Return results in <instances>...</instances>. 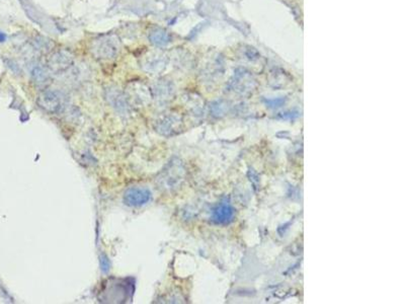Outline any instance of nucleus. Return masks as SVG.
Instances as JSON below:
<instances>
[{
    "mask_svg": "<svg viewBox=\"0 0 405 304\" xmlns=\"http://www.w3.org/2000/svg\"><path fill=\"white\" fill-rule=\"evenodd\" d=\"M125 98L132 106H144L151 102L152 92L145 84L134 82H130L126 88Z\"/></svg>",
    "mask_w": 405,
    "mask_h": 304,
    "instance_id": "1",
    "label": "nucleus"
},
{
    "mask_svg": "<svg viewBox=\"0 0 405 304\" xmlns=\"http://www.w3.org/2000/svg\"><path fill=\"white\" fill-rule=\"evenodd\" d=\"M119 50L120 46L118 40L112 36H107L97 40L94 45L93 53L100 59H112L117 56Z\"/></svg>",
    "mask_w": 405,
    "mask_h": 304,
    "instance_id": "2",
    "label": "nucleus"
},
{
    "mask_svg": "<svg viewBox=\"0 0 405 304\" xmlns=\"http://www.w3.org/2000/svg\"><path fill=\"white\" fill-rule=\"evenodd\" d=\"M152 199V193L147 188L133 186L124 194V203L129 207H141Z\"/></svg>",
    "mask_w": 405,
    "mask_h": 304,
    "instance_id": "3",
    "label": "nucleus"
},
{
    "mask_svg": "<svg viewBox=\"0 0 405 304\" xmlns=\"http://www.w3.org/2000/svg\"><path fill=\"white\" fill-rule=\"evenodd\" d=\"M38 104L45 112L54 114L58 112L61 108V98L57 92L46 90L42 92L38 98Z\"/></svg>",
    "mask_w": 405,
    "mask_h": 304,
    "instance_id": "4",
    "label": "nucleus"
},
{
    "mask_svg": "<svg viewBox=\"0 0 405 304\" xmlns=\"http://www.w3.org/2000/svg\"><path fill=\"white\" fill-rule=\"evenodd\" d=\"M72 63L71 56L66 53L65 51H58L51 55L48 60V66L51 70L55 72L64 71L67 69Z\"/></svg>",
    "mask_w": 405,
    "mask_h": 304,
    "instance_id": "5",
    "label": "nucleus"
},
{
    "mask_svg": "<svg viewBox=\"0 0 405 304\" xmlns=\"http://www.w3.org/2000/svg\"><path fill=\"white\" fill-rule=\"evenodd\" d=\"M233 208L231 205L227 202H223L222 204L218 205L214 210H213V220L214 222L218 224H225L229 223L232 218H233Z\"/></svg>",
    "mask_w": 405,
    "mask_h": 304,
    "instance_id": "6",
    "label": "nucleus"
},
{
    "mask_svg": "<svg viewBox=\"0 0 405 304\" xmlns=\"http://www.w3.org/2000/svg\"><path fill=\"white\" fill-rule=\"evenodd\" d=\"M149 40L155 46H165L170 41V36L165 30L156 28L151 30L149 34Z\"/></svg>",
    "mask_w": 405,
    "mask_h": 304,
    "instance_id": "7",
    "label": "nucleus"
},
{
    "mask_svg": "<svg viewBox=\"0 0 405 304\" xmlns=\"http://www.w3.org/2000/svg\"><path fill=\"white\" fill-rule=\"evenodd\" d=\"M174 118L164 117L156 122V131L162 135H171L174 132Z\"/></svg>",
    "mask_w": 405,
    "mask_h": 304,
    "instance_id": "8",
    "label": "nucleus"
},
{
    "mask_svg": "<svg viewBox=\"0 0 405 304\" xmlns=\"http://www.w3.org/2000/svg\"><path fill=\"white\" fill-rule=\"evenodd\" d=\"M31 75L34 82L39 84H45L49 80V74L42 67H35L32 70Z\"/></svg>",
    "mask_w": 405,
    "mask_h": 304,
    "instance_id": "9",
    "label": "nucleus"
},
{
    "mask_svg": "<svg viewBox=\"0 0 405 304\" xmlns=\"http://www.w3.org/2000/svg\"><path fill=\"white\" fill-rule=\"evenodd\" d=\"M100 262H101V271L106 273L109 270V266H110L109 262H108V258L105 256H102L101 260H100Z\"/></svg>",
    "mask_w": 405,
    "mask_h": 304,
    "instance_id": "10",
    "label": "nucleus"
},
{
    "mask_svg": "<svg viewBox=\"0 0 405 304\" xmlns=\"http://www.w3.org/2000/svg\"><path fill=\"white\" fill-rule=\"evenodd\" d=\"M6 40V36L3 34V32H0V43H2V42H4Z\"/></svg>",
    "mask_w": 405,
    "mask_h": 304,
    "instance_id": "11",
    "label": "nucleus"
}]
</instances>
